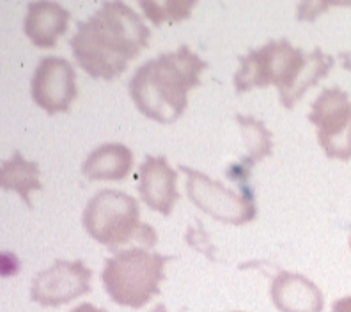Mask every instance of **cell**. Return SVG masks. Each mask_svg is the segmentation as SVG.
Wrapping results in <instances>:
<instances>
[{
    "label": "cell",
    "mask_w": 351,
    "mask_h": 312,
    "mask_svg": "<svg viewBox=\"0 0 351 312\" xmlns=\"http://www.w3.org/2000/svg\"><path fill=\"white\" fill-rule=\"evenodd\" d=\"M132 167L133 153L128 145L107 142L87 154L86 162L82 163V172L90 181H121L130 174Z\"/></svg>",
    "instance_id": "13"
},
{
    "label": "cell",
    "mask_w": 351,
    "mask_h": 312,
    "mask_svg": "<svg viewBox=\"0 0 351 312\" xmlns=\"http://www.w3.org/2000/svg\"><path fill=\"white\" fill-rule=\"evenodd\" d=\"M151 312H167V309H165V305L163 304H158Z\"/></svg>",
    "instance_id": "22"
},
{
    "label": "cell",
    "mask_w": 351,
    "mask_h": 312,
    "mask_svg": "<svg viewBox=\"0 0 351 312\" xmlns=\"http://www.w3.org/2000/svg\"><path fill=\"white\" fill-rule=\"evenodd\" d=\"M30 95L50 116L66 112L77 98V73L69 60L59 56L43 57L30 80Z\"/></svg>",
    "instance_id": "8"
},
{
    "label": "cell",
    "mask_w": 351,
    "mask_h": 312,
    "mask_svg": "<svg viewBox=\"0 0 351 312\" xmlns=\"http://www.w3.org/2000/svg\"><path fill=\"white\" fill-rule=\"evenodd\" d=\"M350 248H351V235H350Z\"/></svg>",
    "instance_id": "23"
},
{
    "label": "cell",
    "mask_w": 351,
    "mask_h": 312,
    "mask_svg": "<svg viewBox=\"0 0 351 312\" xmlns=\"http://www.w3.org/2000/svg\"><path fill=\"white\" fill-rule=\"evenodd\" d=\"M71 312H107L105 309L95 307L93 304H80L78 307H75Z\"/></svg>",
    "instance_id": "20"
},
{
    "label": "cell",
    "mask_w": 351,
    "mask_h": 312,
    "mask_svg": "<svg viewBox=\"0 0 351 312\" xmlns=\"http://www.w3.org/2000/svg\"><path fill=\"white\" fill-rule=\"evenodd\" d=\"M93 272L84 261L59 259L50 268L39 272L30 286V300L43 307L69 304L90 291Z\"/></svg>",
    "instance_id": "7"
},
{
    "label": "cell",
    "mask_w": 351,
    "mask_h": 312,
    "mask_svg": "<svg viewBox=\"0 0 351 312\" xmlns=\"http://www.w3.org/2000/svg\"><path fill=\"white\" fill-rule=\"evenodd\" d=\"M234 312H243V311H234Z\"/></svg>",
    "instance_id": "24"
},
{
    "label": "cell",
    "mask_w": 351,
    "mask_h": 312,
    "mask_svg": "<svg viewBox=\"0 0 351 312\" xmlns=\"http://www.w3.org/2000/svg\"><path fill=\"white\" fill-rule=\"evenodd\" d=\"M69 11L59 2H30L23 20V30L38 48H53L68 29Z\"/></svg>",
    "instance_id": "12"
},
{
    "label": "cell",
    "mask_w": 351,
    "mask_h": 312,
    "mask_svg": "<svg viewBox=\"0 0 351 312\" xmlns=\"http://www.w3.org/2000/svg\"><path fill=\"white\" fill-rule=\"evenodd\" d=\"M240 69L234 75L236 93H247L254 87L275 86L280 101L291 95L296 80L307 62L302 48L293 47L286 38L270 39L263 47L254 48L245 56H238Z\"/></svg>",
    "instance_id": "5"
},
{
    "label": "cell",
    "mask_w": 351,
    "mask_h": 312,
    "mask_svg": "<svg viewBox=\"0 0 351 312\" xmlns=\"http://www.w3.org/2000/svg\"><path fill=\"white\" fill-rule=\"evenodd\" d=\"M178 172L169 165L165 156H151L147 154L144 162L138 165L137 183L141 199L151 210L162 215H171L176 201L180 199V192L176 187Z\"/></svg>",
    "instance_id": "10"
},
{
    "label": "cell",
    "mask_w": 351,
    "mask_h": 312,
    "mask_svg": "<svg viewBox=\"0 0 351 312\" xmlns=\"http://www.w3.org/2000/svg\"><path fill=\"white\" fill-rule=\"evenodd\" d=\"M330 158H339V160H350L351 158V124L350 128L346 130L344 137L341 139L339 145L334 149V153L330 154Z\"/></svg>",
    "instance_id": "18"
},
{
    "label": "cell",
    "mask_w": 351,
    "mask_h": 312,
    "mask_svg": "<svg viewBox=\"0 0 351 312\" xmlns=\"http://www.w3.org/2000/svg\"><path fill=\"white\" fill-rule=\"evenodd\" d=\"M138 5L142 8V11L146 13V16L149 18L154 25H160L162 22L169 20V22H181V20H186L192 13V9L195 8V2H178V0H172V2H153V0H142L138 2Z\"/></svg>",
    "instance_id": "16"
},
{
    "label": "cell",
    "mask_w": 351,
    "mask_h": 312,
    "mask_svg": "<svg viewBox=\"0 0 351 312\" xmlns=\"http://www.w3.org/2000/svg\"><path fill=\"white\" fill-rule=\"evenodd\" d=\"M151 30L125 2H105L93 16L77 22L69 39L75 59L93 78L112 80L149 45Z\"/></svg>",
    "instance_id": "1"
},
{
    "label": "cell",
    "mask_w": 351,
    "mask_h": 312,
    "mask_svg": "<svg viewBox=\"0 0 351 312\" xmlns=\"http://www.w3.org/2000/svg\"><path fill=\"white\" fill-rule=\"evenodd\" d=\"M236 121L240 123L241 135H243V142L247 145V151H249V156L240 163V165H234V171L232 174H227L229 178H234L241 172V174L247 176L249 169L252 167L254 163L259 162V160L270 156L271 151H274V141H271V132L266 128V124L263 121L256 119L252 116H241L238 114Z\"/></svg>",
    "instance_id": "15"
},
{
    "label": "cell",
    "mask_w": 351,
    "mask_h": 312,
    "mask_svg": "<svg viewBox=\"0 0 351 312\" xmlns=\"http://www.w3.org/2000/svg\"><path fill=\"white\" fill-rule=\"evenodd\" d=\"M339 57H341V60H343V68L350 69V71H351V50L339 53Z\"/></svg>",
    "instance_id": "21"
},
{
    "label": "cell",
    "mask_w": 351,
    "mask_h": 312,
    "mask_svg": "<svg viewBox=\"0 0 351 312\" xmlns=\"http://www.w3.org/2000/svg\"><path fill=\"white\" fill-rule=\"evenodd\" d=\"M308 121L316 124L317 142L330 158L351 124L350 95L341 87H325L314 99Z\"/></svg>",
    "instance_id": "9"
},
{
    "label": "cell",
    "mask_w": 351,
    "mask_h": 312,
    "mask_svg": "<svg viewBox=\"0 0 351 312\" xmlns=\"http://www.w3.org/2000/svg\"><path fill=\"white\" fill-rule=\"evenodd\" d=\"M330 4H323V2H302L298 5V20H307V22H313L317 14H322L325 9H328Z\"/></svg>",
    "instance_id": "17"
},
{
    "label": "cell",
    "mask_w": 351,
    "mask_h": 312,
    "mask_svg": "<svg viewBox=\"0 0 351 312\" xmlns=\"http://www.w3.org/2000/svg\"><path fill=\"white\" fill-rule=\"evenodd\" d=\"M180 171L186 176V193L190 201L213 218L232 226H241L256 218L257 208L250 192H234L201 171L184 165H181Z\"/></svg>",
    "instance_id": "6"
},
{
    "label": "cell",
    "mask_w": 351,
    "mask_h": 312,
    "mask_svg": "<svg viewBox=\"0 0 351 312\" xmlns=\"http://www.w3.org/2000/svg\"><path fill=\"white\" fill-rule=\"evenodd\" d=\"M332 312H351V296L335 300L332 304Z\"/></svg>",
    "instance_id": "19"
},
{
    "label": "cell",
    "mask_w": 351,
    "mask_h": 312,
    "mask_svg": "<svg viewBox=\"0 0 351 312\" xmlns=\"http://www.w3.org/2000/svg\"><path fill=\"white\" fill-rule=\"evenodd\" d=\"M0 184L4 190L16 192L27 208L32 210L34 206L30 201V192L43 189L39 183V165L36 162H29L20 151H14L13 156L5 160L0 167Z\"/></svg>",
    "instance_id": "14"
},
{
    "label": "cell",
    "mask_w": 351,
    "mask_h": 312,
    "mask_svg": "<svg viewBox=\"0 0 351 312\" xmlns=\"http://www.w3.org/2000/svg\"><path fill=\"white\" fill-rule=\"evenodd\" d=\"M174 256L149 252L133 247L108 257L103 266V287L114 304L141 309L153 296L160 295V284L165 278V263Z\"/></svg>",
    "instance_id": "3"
},
{
    "label": "cell",
    "mask_w": 351,
    "mask_h": 312,
    "mask_svg": "<svg viewBox=\"0 0 351 312\" xmlns=\"http://www.w3.org/2000/svg\"><path fill=\"white\" fill-rule=\"evenodd\" d=\"M270 296L278 312H323L322 289L305 275L282 269L274 278Z\"/></svg>",
    "instance_id": "11"
},
{
    "label": "cell",
    "mask_w": 351,
    "mask_h": 312,
    "mask_svg": "<svg viewBox=\"0 0 351 312\" xmlns=\"http://www.w3.org/2000/svg\"><path fill=\"white\" fill-rule=\"evenodd\" d=\"M82 224L87 235L110 250L137 240L154 247L158 236L147 224H141L137 199L121 190H99L87 202Z\"/></svg>",
    "instance_id": "4"
},
{
    "label": "cell",
    "mask_w": 351,
    "mask_h": 312,
    "mask_svg": "<svg viewBox=\"0 0 351 312\" xmlns=\"http://www.w3.org/2000/svg\"><path fill=\"white\" fill-rule=\"evenodd\" d=\"M206 68L208 62L183 43L138 66L130 78V96L146 117L162 124L174 123L189 105V91L201 86L199 77Z\"/></svg>",
    "instance_id": "2"
}]
</instances>
